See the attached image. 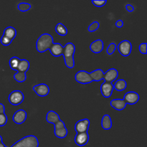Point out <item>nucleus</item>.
Segmentation results:
<instances>
[{
	"mask_svg": "<svg viewBox=\"0 0 147 147\" xmlns=\"http://www.w3.org/2000/svg\"><path fill=\"white\" fill-rule=\"evenodd\" d=\"M99 26H100V24H99L98 22L95 21L93 22L92 24H90V25H89L88 28V32H93L98 30Z\"/></svg>",
	"mask_w": 147,
	"mask_h": 147,
	"instance_id": "nucleus-28",
	"label": "nucleus"
},
{
	"mask_svg": "<svg viewBox=\"0 0 147 147\" xmlns=\"http://www.w3.org/2000/svg\"><path fill=\"white\" fill-rule=\"evenodd\" d=\"M106 2L107 1L106 0H93L92 1L93 5L97 7H103L106 4Z\"/></svg>",
	"mask_w": 147,
	"mask_h": 147,
	"instance_id": "nucleus-30",
	"label": "nucleus"
},
{
	"mask_svg": "<svg viewBox=\"0 0 147 147\" xmlns=\"http://www.w3.org/2000/svg\"><path fill=\"white\" fill-rule=\"evenodd\" d=\"M4 111H5V107L2 103H0V114L4 113Z\"/></svg>",
	"mask_w": 147,
	"mask_h": 147,
	"instance_id": "nucleus-37",
	"label": "nucleus"
},
{
	"mask_svg": "<svg viewBox=\"0 0 147 147\" xmlns=\"http://www.w3.org/2000/svg\"><path fill=\"white\" fill-rule=\"evenodd\" d=\"M27 112L24 110L20 109L17 111L13 116V121L17 124H22L27 119Z\"/></svg>",
	"mask_w": 147,
	"mask_h": 147,
	"instance_id": "nucleus-11",
	"label": "nucleus"
},
{
	"mask_svg": "<svg viewBox=\"0 0 147 147\" xmlns=\"http://www.w3.org/2000/svg\"><path fill=\"white\" fill-rule=\"evenodd\" d=\"M53 37L47 33L41 34L36 42V49L39 53H44L47 50H50L53 45Z\"/></svg>",
	"mask_w": 147,
	"mask_h": 147,
	"instance_id": "nucleus-2",
	"label": "nucleus"
},
{
	"mask_svg": "<svg viewBox=\"0 0 147 147\" xmlns=\"http://www.w3.org/2000/svg\"><path fill=\"white\" fill-rule=\"evenodd\" d=\"M17 7H18V9L20 10V11L25 12V11H29V10L31 9V5H30L29 3L21 2L18 4Z\"/></svg>",
	"mask_w": 147,
	"mask_h": 147,
	"instance_id": "nucleus-27",
	"label": "nucleus"
},
{
	"mask_svg": "<svg viewBox=\"0 0 147 147\" xmlns=\"http://www.w3.org/2000/svg\"><path fill=\"white\" fill-rule=\"evenodd\" d=\"M55 32L60 36H65L67 34V30L63 23H58L55 26Z\"/></svg>",
	"mask_w": 147,
	"mask_h": 147,
	"instance_id": "nucleus-24",
	"label": "nucleus"
},
{
	"mask_svg": "<svg viewBox=\"0 0 147 147\" xmlns=\"http://www.w3.org/2000/svg\"><path fill=\"white\" fill-rule=\"evenodd\" d=\"M110 104L116 111H122L126 108L127 103L123 99H113L111 101Z\"/></svg>",
	"mask_w": 147,
	"mask_h": 147,
	"instance_id": "nucleus-16",
	"label": "nucleus"
},
{
	"mask_svg": "<svg viewBox=\"0 0 147 147\" xmlns=\"http://www.w3.org/2000/svg\"><path fill=\"white\" fill-rule=\"evenodd\" d=\"M90 126V121L88 119H81L78 121L75 125V130L78 133H84L88 132Z\"/></svg>",
	"mask_w": 147,
	"mask_h": 147,
	"instance_id": "nucleus-7",
	"label": "nucleus"
},
{
	"mask_svg": "<svg viewBox=\"0 0 147 147\" xmlns=\"http://www.w3.org/2000/svg\"><path fill=\"white\" fill-rule=\"evenodd\" d=\"M101 126L104 130H109L112 127L111 118L109 115L106 114L103 116L101 121Z\"/></svg>",
	"mask_w": 147,
	"mask_h": 147,
	"instance_id": "nucleus-19",
	"label": "nucleus"
},
{
	"mask_svg": "<svg viewBox=\"0 0 147 147\" xmlns=\"http://www.w3.org/2000/svg\"><path fill=\"white\" fill-rule=\"evenodd\" d=\"M116 48H117V46H116V45L115 44V43H111L109 45V47H108L107 50H106V53H107V54L109 55H113Z\"/></svg>",
	"mask_w": 147,
	"mask_h": 147,
	"instance_id": "nucleus-29",
	"label": "nucleus"
},
{
	"mask_svg": "<svg viewBox=\"0 0 147 147\" xmlns=\"http://www.w3.org/2000/svg\"><path fill=\"white\" fill-rule=\"evenodd\" d=\"M139 52H140L142 54L146 55L147 54V44L146 42L142 43V44L139 45Z\"/></svg>",
	"mask_w": 147,
	"mask_h": 147,
	"instance_id": "nucleus-33",
	"label": "nucleus"
},
{
	"mask_svg": "<svg viewBox=\"0 0 147 147\" xmlns=\"http://www.w3.org/2000/svg\"><path fill=\"white\" fill-rule=\"evenodd\" d=\"M20 62V59L17 57H11V59L9 60V64L10 67H11V70H17V67H18V65Z\"/></svg>",
	"mask_w": 147,
	"mask_h": 147,
	"instance_id": "nucleus-25",
	"label": "nucleus"
},
{
	"mask_svg": "<svg viewBox=\"0 0 147 147\" xmlns=\"http://www.w3.org/2000/svg\"><path fill=\"white\" fill-rule=\"evenodd\" d=\"M127 87V84H126V80H123V79H120V80H117L113 85V89L116 90L117 91H123Z\"/></svg>",
	"mask_w": 147,
	"mask_h": 147,
	"instance_id": "nucleus-22",
	"label": "nucleus"
},
{
	"mask_svg": "<svg viewBox=\"0 0 147 147\" xmlns=\"http://www.w3.org/2000/svg\"><path fill=\"white\" fill-rule=\"evenodd\" d=\"M1 143H3V142H2V137L0 136V144H1Z\"/></svg>",
	"mask_w": 147,
	"mask_h": 147,
	"instance_id": "nucleus-39",
	"label": "nucleus"
},
{
	"mask_svg": "<svg viewBox=\"0 0 147 147\" xmlns=\"http://www.w3.org/2000/svg\"><path fill=\"white\" fill-rule=\"evenodd\" d=\"M118 76H119L118 70L115 68H111L108 70L106 73H104L103 79H104L105 82L111 83L112 82L116 80Z\"/></svg>",
	"mask_w": 147,
	"mask_h": 147,
	"instance_id": "nucleus-13",
	"label": "nucleus"
},
{
	"mask_svg": "<svg viewBox=\"0 0 147 147\" xmlns=\"http://www.w3.org/2000/svg\"><path fill=\"white\" fill-rule=\"evenodd\" d=\"M123 100L126 101L127 104L129 105H134L139 100V96L137 93L134 91L127 92L124 95Z\"/></svg>",
	"mask_w": 147,
	"mask_h": 147,
	"instance_id": "nucleus-9",
	"label": "nucleus"
},
{
	"mask_svg": "<svg viewBox=\"0 0 147 147\" xmlns=\"http://www.w3.org/2000/svg\"><path fill=\"white\" fill-rule=\"evenodd\" d=\"M116 26L117 27H119V28H121V27L123 26V20H117V21H116Z\"/></svg>",
	"mask_w": 147,
	"mask_h": 147,
	"instance_id": "nucleus-36",
	"label": "nucleus"
},
{
	"mask_svg": "<svg viewBox=\"0 0 147 147\" xmlns=\"http://www.w3.org/2000/svg\"><path fill=\"white\" fill-rule=\"evenodd\" d=\"M5 146H5V145H4L3 143L0 144V147H5Z\"/></svg>",
	"mask_w": 147,
	"mask_h": 147,
	"instance_id": "nucleus-38",
	"label": "nucleus"
},
{
	"mask_svg": "<svg viewBox=\"0 0 147 147\" xmlns=\"http://www.w3.org/2000/svg\"><path fill=\"white\" fill-rule=\"evenodd\" d=\"M39 141L35 136L30 135L17 141L11 147H38Z\"/></svg>",
	"mask_w": 147,
	"mask_h": 147,
	"instance_id": "nucleus-3",
	"label": "nucleus"
},
{
	"mask_svg": "<svg viewBox=\"0 0 147 147\" xmlns=\"http://www.w3.org/2000/svg\"><path fill=\"white\" fill-rule=\"evenodd\" d=\"M76 52V46L73 43L67 42L63 47V55L64 57L65 64L68 68H73L75 66L74 54Z\"/></svg>",
	"mask_w": 147,
	"mask_h": 147,
	"instance_id": "nucleus-1",
	"label": "nucleus"
},
{
	"mask_svg": "<svg viewBox=\"0 0 147 147\" xmlns=\"http://www.w3.org/2000/svg\"><path fill=\"white\" fill-rule=\"evenodd\" d=\"M3 35L8 37V38L10 39L11 40H13L15 38L16 36H17V31H16V30L14 27H7V28L4 30Z\"/></svg>",
	"mask_w": 147,
	"mask_h": 147,
	"instance_id": "nucleus-21",
	"label": "nucleus"
},
{
	"mask_svg": "<svg viewBox=\"0 0 147 147\" xmlns=\"http://www.w3.org/2000/svg\"><path fill=\"white\" fill-rule=\"evenodd\" d=\"M54 134L55 135V136H57L59 139H64V138H65L67 136V134H68V131H67V128L65 126V127L55 130Z\"/></svg>",
	"mask_w": 147,
	"mask_h": 147,
	"instance_id": "nucleus-23",
	"label": "nucleus"
},
{
	"mask_svg": "<svg viewBox=\"0 0 147 147\" xmlns=\"http://www.w3.org/2000/svg\"><path fill=\"white\" fill-rule=\"evenodd\" d=\"M103 47H104V45L101 40H96V41L93 42L90 45V50L96 54L101 53L103 50Z\"/></svg>",
	"mask_w": 147,
	"mask_h": 147,
	"instance_id": "nucleus-14",
	"label": "nucleus"
},
{
	"mask_svg": "<svg viewBox=\"0 0 147 147\" xmlns=\"http://www.w3.org/2000/svg\"><path fill=\"white\" fill-rule=\"evenodd\" d=\"M60 120V116H59V115L55 111H50L47 112V115H46V121L48 123L55 124Z\"/></svg>",
	"mask_w": 147,
	"mask_h": 147,
	"instance_id": "nucleus-17",
	"label": "nucleus"
},
{
	"mask_svg": "<svg viewBox=\"0 0 147 147\" xmlns=\"http://www.w3.org/2000/svg\"><path fill=\"white\" fill-rule=\"evenodd\" d=\"M14 78L15 79L16 81H17L18 83H23L27 79V76H26V73H20V72H17L16 74L14 75Z\"/></svg>",
	"mask_w": 147,
	"mask_h": 147,
	"instance_id": "nucleus-26",
	"label": "nucleus"
},
{
	"mask_svg": "<svg viewBox=\"0 0 147 147\" xmlns=\"http://www.w3.org/2000/svg\"><path fill=\"white\" fill-rule=\"evenodd\" d=\"M24 98V94L20 90H14L9 96V101L13 106H19L23 102Z\"/></svg>",
	"mask_w": 147,
	"mask_h": 147,
	"instance_id": "nucleus-4",
	"label": "nucleus"
},
{
	"mask_svg": "<svg viewBox=\"0 0 147 147\" xmlns=\"http://www.w3.org/2000/svg\"><path fill=\"white\" fill-rule=\"evenodd\" d=\"M126 9L129 12H132V11H134V7L131 4H126Z\"/></svg>",
	"mask_w": 147,
	"mask_h": 147,
	"instance_id": "nucleus-35",
	"label": "nucleus"
},
{
	"mask_svg": "<svg viewBox=\"0 0 147 147\" xmlns=\"http://www.w3.org/2000/svg\"><path fill=\"white\" fill-rule=\"evenodd\" d=\"M89 141V135L88 132L78 133L75 136V142L78 146H83L88 144Z\"/></svg>",
	"mask_w": 147,
	"mask_h": 147,
	"instance_id": "nucleus-10",
	"label": "nucleus"
},
{
	"mask_svg": "<svg viewBox=\"0 0 147 147\" xmlns=\"http://www.w3.org/2000/svg\"><path fill=\"white\" fill-rule=\"evenodd\" d=\"M50 53L54 57H59L63 55V46L60 43H53L50 48Z\"/></svg>",
	"mask_w": 147,
	"mask_h": 147,
	"instance_id": "nucleus-15",
	"label": "nucleus"
},
{
	"mask_svg": "<svg viewBox=\"0 0 147 147\" xmlns=\"http://www.w3.org/2000/svg\"><path fill=\"white\" fill-rule=\"evenodd\" d=\"M54 126H54L55 130L58 129H61V128H63V127H65V124L64 122L61 120H60L58 122H57L55 124H54Z\"/></svg>",
	"mask_w": 147,
	"mask_h": 147,
	"instance_id": "nucleus-34",
	"label": "nucleus"
},
{
	"mask_svg": "<svg viewBox=\"0 0 147 147\" xmlns=\"http://www.w3.org/2000/svg\"><path fill=\"white\" fill-rule=\"evenodd\" d=\"M30 62L28 60H25V59L20 60V63L18 65V67H17V71L20 72V73H25L30 69Z\"/></svg>",
	"mask_w": 147,
	"mask_h": 147,
	"instance_id": "nucleus-18",
	"label": "nucleus"
},
{
	"mask_svg": "<svg viewBox=\"0 0 147 147\" xmlns=\"http://www.w3.org/2000/svg\"><path fill=\"white\" fill-rule=\"evenodd\" d=\"M75 79L78 83L80 84H88L93 82L90 73L86 70H80L76 73Z\"/></svg>",
	"mask_w": 147,
	"mask_h": 147,
	"instance_id": "nucleus-5",
	"label": "nucleus"
},
{
	"mask_svg": "<svg viewBox=\"0 0 147 147\" xmlns=\"http://www.w3.org/2000/svg\"><path fill=\"white\" fill-rule=\"evenodd\" d=\"M0 41H1V43L4 46H8L11 44V42H12V40H11L10 39H9L8 37H5V36L2 35V37H1V40H0Z\"/></svg>",
	"mask_w": 147,
	"mask_h": 147,
	"instance_id": "nucleus-32",
	"label": "nucleus"
},
{
	"mask_svg": "<svg viewBox=\"0 0 147 147\" xmlns=\"http://www.w3.org/2000/svg\"><path fill=\"white\" fill-rule=\"evenodd\" d=\"M90 77H91L93 81L98 82L100 81L103 79V76H104V73L100 69H97L96 70H93L90 73Z\"/></svg>",
	"mask_w": 147,
	"mask_h": 147,
	"instance_id": "nucleus-20",
	"label": "nucleus"
},
{
	"mask_svg": "<svg viewBox=\"0 0 147 147\" xmlns=\"http://www.w3.org/2000/svg\"><path fill=\"white\" fill-rule=\"evenodd\" d=\"M33 90L35 92L37 96L40 97H45L50 93V88L47 86V85L45 83H41V84L36 85L33 87Z\"/></svg>",
	"mask_w": 147,
	"mask_h": 147,
	"instance_id": "nucleus-8",
	"label": "nucleus"
},
{
	"mask_svg": "<svg viewBox=\"0 0 147 147\" xmlns=\"http://www.w3.org/2000/svg\"><path fill=\"white\" fill-rule=\"evenodd\" d=\"M7 123V115L4 113H1L0 114V127L5 126L6 123Z\"/></svg>",
	"mask_w": 147,
	"mask_h": 147,
	"instance_id": "nucleus-31",
	"label": "nucleus"
},
{
	"mask_svg": "<svg viewBox=\"0 0 147 147\" xmlns=\"http://www.w3.org/2000/svg\"><path fill=\"white\" fill-rule=\"evenodd\" d=\"M119 53L124 57H127L131 54L132 50V45L129 40H123L117 47Z\"/></svg>",
	"mask_w": 147,
	"mask_h": 147,
	"instance_id": "nucleus-6",
	"label": "nucleus"
},
{
	"mask_svg": "<svg viewBox=\"0 0 147 147\" xmlns=\"http://www.w3.org/2000/svg\"><path fill=\"white\" fill-rule=\"evenodd\" d=\"M113 90V86L111 83L104 82L100 86V92H101L102 96L104 98H109L111 96Z\"/></svg>",
	"mask_w": 147,
	"mask_h": 147,
	"instance_id": "nucleus-12",
	"label": "nucleus"
}]
</instances>
